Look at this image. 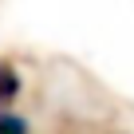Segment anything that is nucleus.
Wrapping results in <instances>:
<instances>
[{
    "instance_id": "1",
    "label": "nucleus",
    "mask_w": 134,
    "mask_h": 134,
    "mask_svg": "<svg viewBox=\"0 0 134 134\" xmlns=\"http://www.w3.org/2000/svg\"><path fill=\"white\" fill-rule=\"evenodd\" d=\"M20 95V75L12 63H0V107H8L12 99Z\"/></svg>"
},
{
    "instance_id": "2",
    "label": "nucleus",
    "mask_w": 134,
    "mask_h": 134,
    "mask_svg": "<svg viewBox=\"0 0 134 134\" xmlns=\"http://www.w3.org/2000/svg\"><path fill=\"white\" fill-rule=\"evenodd\" d=\"M0 134H28V122L12 110H0Z\"/></svg>"
}]
</instances>
